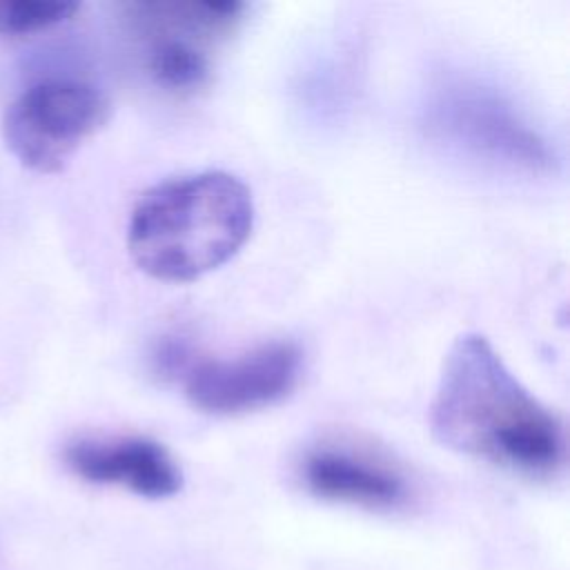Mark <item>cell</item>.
Wrapping results in <instances>:
<instances>
[{"label": "cell", "instance_id": "1", "mask_svg": "<svg viewBox=\"0 0 570 570\" xmlns=\"http://www.w3.org/2000/svg\"><path fill=\"white\" fill-rule=\"evenodd\" d=\"M430 430L456 452L530 476H550L566 459L561 419L519 383L476 332L456 336L443 358Z\"/></svg>", "mask_w": 570, "mask_h": 570}, {"label": "cell", "instance_id": "2", "mask_svg": "<svg viewBox=\"0 0 570 570\" xmlns=\"http://www.w3.org/2000/svg\"><path fill=\"white\" fill-rule=\"evenodd\" d=\"M252 225L247 185L227 171H200L140 194L127 225V249L147 276L187 283L227 263Z\"/></svg>", "mask_w": 570, "mask_h": 570}, {"label": "cell", "instance_id": "3", "mask_svg": "<svg viewBox=\"0 0 570 570\" xmlns=\"http://www.w3.org/2000/svg\"><path fill=\"white\" fill-rule=\"evenodd\" d=\"M428 129L445 145L514 171H550L557 165L548 138L490 87L470 80L441 85L428 102Z\"/></svg>", "mask_w": 570, "mask_h": 570}, {"label": "cell", "instance_id": "4", "mask_svg": "<svg viewBox=\"0 0 570 570\" xmlns=\"http://www.w3.org/2000/svg\"><path fill=\"white\" fill-rule=\"evenodd\" d=\"M107 118L109 100L98 87L85 80L56 78L24 89L9 105L2 134L24 167L58 171Z\"/></svg>", "mask_w": 570, "mask_h": 570}, {"label": "cell", "instance_id": "5", "mask_svg": "<svg viewBox=\"0 0 570 570\" xmlns=\"http://www.w3.org/2000/svg\"><path fill=\"white\" fill-rule=\"evenodd\" d=\"M303 354L289 341L263 343L232 358L191 365L185 394L209 414H240L285 399L301 379Z\"/></svg>", "mask_w": 570, "mask_h": 570}, {"label": "cell", "instance_id": "6", "mask_svg": "<svg viewBox=\"0 0 570 570\" xmlns=\"http://www.w3.org/2000/svg\"><path fill=\"white\" fill-rule=\"evenodd\" d=\"M67 465L91 483H118L147 499L180 490L183 474L174 456L145 436L80 439L65 450Z\"/></svg>", "mask_w": 570, "mask_h": 570}, {"label": "cell", "instance_id": "7", "mask_svg": "<svg viewBox=\"0 0 570 570\" xmlns=\"http://www.w3.org/2000/svg\"><path fill=\"white\" fill-rule=\"evenodd\" d=\"M303 479L316 497L367 508H394L407 494L405 481L394 468L338 443L309 450L303 461Z\"/></svg>", "mask_w": 570, "mask_h": 570}, {"label": "cell", "instance_id": "8", "mask_svg": "<svg viewBox=\"0 0 570 570\" xmlns=\"http://www.w3.org/2000/svg\"><path fill=\"white\" fill-rule=\"evenodd\" d=\"M78 11L73 0H0V33L22 36L69 20Z\"/></svg>", "mask_w": 570, "mask_h": 570}, {"label": "cell", "instance_id": "9", "mask_svg": "<svg viewBox=\"0 0 570 570\" xmlns=\"http://www.w3.org/2000/svg\"><path fill=\"white\" fill-rule=\"evenodd\" d=\"M187 356H189V350L180 338H163L158 343V347L154 350L151 358H154V365L160 374L171 376L178 370L187 367Z\"/></svg>", "mask_w": 570, "mask_h": 570}]
</instances>
